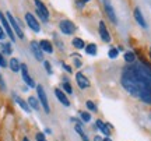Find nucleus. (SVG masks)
I'll return each mask as SVG.
<instances>
[{
    "label": "nucleus",
    "mask_w": 151,
    "mask_h": 141,
    "mask_svg": "<svg viewBox=\"0 0 151 141\" xmlns=\"http://www.w3.org/2000/svg\"><path fill=\"white\" fill-rule=\"evenodd\" d=\"M120 84L126 92L134 98L151 91V64L140 57V60L124 66L120 74Z\"/></svg>",
    "instance_id": "1"
},
{
    "label": "nucleus",
    "mask_w": 151,
    "mask_h": 141,
    "mask_svg": "<svg viewBox=\"0 0 151 141\" xmlns=\"http://www.w3.org/2000/svg\"><path fill=\"white\" fill-rule=\"evenodd\" d=\"M34 6H35V16L41 22L48 24L50 20V11H49L48 6L43 3L42 0H34Z\"/></svg>",
    "instance_id": "2"
},
{
    "label": "nucleus",
    "mask_w": 151,
    "mask_h": 141,
    "mask_svg": "<svg viewBox=\"0 0 151 141\" xmlns=\"http://www.w3.org/2000/svg\"><path fill=\"white\" fill-rule=\"evenodd\" d=\"M4 14H6V17H7L9 22H10V25H11V28H13V31H14L17 38L18 39H25V34H24V29H22L21 24H20V21L17 20L16 17L13 16V13H11V11H6Z\"/></svg>",
    "instance_id": "3"
},
{
    "label": "nucleus",
    "mask_w": 151,
    "mask_h": 141,
    "mask_svg": "<svg viewBox=\"0 0 151 141\" xmlns=\"http://www.w3.org/2000/svg\"><path fill=\"white\" fill-rule=\"evenodd\" d=\"M24 21H25V25H27L34 34H39L41 32V21L37 18L35 14H32L31 11H27L24 14Z\"/></svg>",
    "instance_id": "4"
},
{
    "label": "nucleus",
    "mask_w": 151,
    "mask_h": 141,
    "mask_svg": "<svg viewBox=\"0 0 151 141\" xmlns=\"http://www.w3.org/2000/svg\"><path fill=\"white\" fill-rule=\"evenodd\" d=\"M35 89H37V98H38V101H39V103H41V108L43 109L45 113L49 115L50 113V105H49L48 95L45 92V88H43L41 84H37Z\"/></svg>",
    "instance_id": "5"
},
{
    "label": "nucleus",
    "mask_w": 151,
    "mask_h": 141,
    "mask_svg": "<svg viewBox=\"0 0 151 141\" xmlns=\"http://www.w3.org/2000/svg\"><path fill=\"white\" fill-rule=\"evenodd\" d=\"M58 28H59L60 34H63V35H67V37H71V35H74L76 31H77V27H76V24L71 20H67V18H63V20H60L59 24H58Z\"/></svg>",
    "instance_id": "6"
},
{
    "label": "nucleus",
    "mask_w": 151,
    "mask_h": 141,
    "mask_svg": "<svg viewBox=\"0 0 151 141\" xmlns=\"http://www.w3.org/2000/svg\"><path fill=\"white\" fill-rule=\"evenodd\" d=\"M0 25L3 27L6 35H7V38L10 39V42L14 44V42L17 41V37H16V34H14V31H13V28H11L10 22H9V20H7L6 14L3 13V10H0Z\"/></svg>",
    "instance_id": "7"
},
{
    "label": "nucleus",
    "mask_w": 151,
    "mask_h": 141,
    "mask_svg": "<svg viewBox=\"0 0 151 141\" xmlns=\"http://www.w3.org/2000/svg\"><path fill=\"white\" fill-rule=\"evenodd\" d=\"M102 6H104V13H105V16L108 17V21H111L113 25H116L119 20H118V16H116V11H115L112 3H111V0H102Z\"/></svg>",
    "instance_id": "8"
},
{
    "label": "nucleus",
    "mask_w": 151,
    "mask_h": 141,
    "mask_svg": "<svg viewBox=\"0 0 151 141\" xmlns=\"http://www.w3.org/2000/svg\"><path fill=\"white\" fill-rule=\"evenodd\" d=\"M20 73H21L22 81H24V84H25L28 88H35L37 87V82L34 81V78L31 77L29 71H28V66L25 64V63H21V70H20Z\"/></svg>",
    "instance_id": "9"
},
{
    "label": "nucleus",
    "mask_w": 151,
    "mask_h": 141,
    "mask_svg": "<svg viewBox=\"0 0 151 141\" xmlns=\"http://www.w3.org/2000/svg\"><path fill=\"white\" fill-rule=\"evenodd\" d=\"M29 50H31V53L34 54L35 60H38V62H43V60H45V53L42 52V49L39 48L38 41H31V42H29Z\"/></svg>",
    "instance_id": "10"
},
{
    "label": "nucleus",
    "mask_w": 151,
    "mask_h": 141,
    "mask_svg": "<svg viewBox=\"0 0 151 141\" xmlns=\"http://www.w3.org/2000/svg\"><path fill=\"white\" fill-rule=\"evenodd\" d=\"M74 78H76V82H77V85H78L80 89H87V88H90V85H91L88 77H87L84 73H81V71H77V73H76Z\"/></svg>",
    "instance_id": "11"
},
{
    "label": "nucleus",
    "mask_w": 151,
    "mask_h": 141,
    "mask_svg": "<svg viewBox=\"0 0 151 141\" xmlns=\"http://www.w3.org/2000/svg\"><path fill=\"white\" fill-rule=\"evenodd\" d=\"M98 34H99V37L102 39V42L111 44V39L112 38H111V34H109L108 27H106L105 21H99V24H98Z\"/></svg>",
    "instance_id": "12"
},
{
    "label": "nucleus",
    "mask_w": 151,
    "mask_h": 141,
    "mask_svg": "<svg viewBox=\"0 0 151 141\" xmlns=\"http://www.w3.org/2000/svg\"><path fill=\"white\" fill-rule=\"evenodd\" d=\"M133 17H134V21L137 22L143 29H147V28H148V24H147L146 18H144L143 13H141L140 7H134V10H133Z\"/></svg>",
    "instance_id": "13"
},
{
    "label": "nucleus",
    "mask_w": 151,
    "mask_h": 141,
    "mask_svg": "<svg viewBox=\"0 0 151 141\" xmlns=\"http://www.w3.org/2000/svg\"><path fill=\"white\" fill-rule=\"evenodd\" d=\"M95 129H98L105 137H109L111 136V129H112V126L109 125V123L102 122L101 119H97V122H95Z\"/></svg>",
    "instance_id": "14"
},
{
    "label": "nucleus",
    "mask_w": 151,
    "mask_h": 141,
    "mask_svg": "<svg viewBox=\"0 0 151 141\" xmlns=\"http://www.w3.org/2000/svg\"><path fill=\"white\" fill-rule=\"evenodd\" d=\"M38 44H39V48L42 49L43 53H48V54L53 53L55 45L52 41H49V39H41V41H38Z\"/></svg>",
    "instance_id": "15"
},
{
    "label": "nucleus",
    "mask_w": 151,
    "mask_h": 141,
    "mask_svg": "<svg viewBox=\"0 0 151 141\" xmlns=\"http://www.w3.org/2000/svg\"><path fill=\"white\" fill-rule=\"evenodd\" d=\"M55 97H56V99H58L63 106H66V108H69V106H70V99L67 98V95H66L60 88H55Z\"/></svg>",
    "instance_id": "16"
},
{
    "label": "nucleus",
    "mask_w": 151,
    "mask_h": 141,
    "mask_svg": "<svg viewBox=\"0 0 151 141\" xmlns=\"http://www.w3.org/2000/svg\"><path fill=\"white\" fill-rule=\"evenodd\" d=\"M13 99H14V102H16L25 113H31V108H29V105H28V102L25 99H22L21 97H18L16 92H13Z\"/></svg>",
    "instance_id": "17"
},
{
    "label": "nucleus",
    "mask_w": 151,
    "mask_h": 141,
    "mask_svg": "<svg viewBox=\"0 0 151 141\" xmlns=\"http://www.w3.org/2000/svg\"><path fill=\"white\" fill-rule=\"evenodd\" d=\"M0 52L4 56H11L13 54V42H10V41L0 42Z\"/></svg>",
    "instance_id": "18"
},
{
    "label": "nucleus",
    "mask_w": 151,
    "mask_h": 141,
    "mask_svg": "<svg viewBox=\"0 0 151 141\" xmlns=\"http://www.w3.org/2000/svg\"><path fill=\"white\" fill-rule=\"evenodd\" d=\"M9 69H10L13 73H20L21 70V62L18 57H10L9 60Z\"/></svg>",
    "instance_id": "19"
},
{
    "label": "nucleus",
    "mask_w": 151,
    "mask_h": 141,
    "mask_svg": "<svg viewBox=\"0 0 151 141\" xmlns=\"http://www.w3.org/2000/svg\"><path fill=\"white\" fill-rule=\"evenodd\" d=\"M28 105H29V108H31V110H41V103H39V101H38L37 97H34V95H31V97H28L27 99Z\"/></svg>",
    "instance_id": "20"
},
{
    "label": "nucleus",
    "mask_w": 151,
    "mask_h": 141,
    "mask_svg": "<svg viewBox=\"0 0 151 141\" xmlns=\"http://www.w3.org/2000/svg\"><path fill=\"white\" fill-rule=\"evenodd\" d=\"M123 59L127 64H132V63H134L136 60H137V56H136V53L133 50H126L123 53Z\"/></svg>",
    "instance_id": "21"
},
{
    "label": "nucleus",
    "mask_w": 151,
    "mask_h": 141,
    "mask_svg": "<svg viewBox=\"0 0 151 141\" xmlns=\"http://www.w3.org/2000/svg\"><path fill=\"white\" fill-rule=\"evenodd\" d=\"M84 50H86V54H88V56H95L98 53V46L97 44H87Z\"/></svg>",
    "instance_id": "22"
},
{
    "label": "nucleus",
    "mask_w": 151,
    "mask_h": 141,
    "mask_svg": "<svg viewBox=\"0 0 151 141\" xmlns=\"http://www.w3.org/2000/svg\"><path fill=\"white\" fill-rule=\"evenodd\" d=\"M71 46L76 49H78V50H81V49L86 48V42L81 38H78V37H74V38L71 39Z\"/></svg>",
    "instance_id": "23"
},
{
    "label": "nucleus",
    "mask_w": 151,
    "mask_h": 141,
    "mask_svg": "<svg viewBox=\"0 0 151 141\" xmlns=\"http://www.w3.org/2000/svg\"><path fill=\"white\" fill-rule=\"evenodd\" d=\"M78 116H80V120L84 123V125L91 122V113L87 112V110H80V112H78Z\"/></svg>",
    "instance_id": "24"
},
{
    "label": "nucleus",
    "mask_w": 151,
    "mask_h": 141,
    "mask_svg": "<svg viewBox=\"0 0 151 141\" xmlns=\"http://www.w3.org/2000/svg\"><path fill=\"white\" fill-rule=\"evenodd\" d=\"M62 91L66 94V95H71L73 94V87H71L70 81H62Z\"/></svg>",
    "instance_id": "25"
},
{
    "label": "nucleus",
    "mask_w": 151,
    "mask_h": 141,
    "mask_svg": "<svg viewBox=\"0 0 151 141\" xmlns=\"http://www.w3.org/2000/svg\"><path fill=\"white\" fill-rule=\"evenodd\" d=\"M137 99H140L143 103H147V105H151V91H148V92H144L141 94L140 97L137 98Z\"/></svg>",
    "instance_id": "26"
},
{
    "label": "nucleus",
    "mask_w": 151,
    "mask_h": 141,
    "mask_svg": "<svg viewBox=\"0 0 151 141\" xmlns=\"http://www.w3.org/2000/svg\"><path fill=\"white\" fill-rule=\"evenodd\" d=\"M42 64H43V69H45V71L48 73V76H52V74H53V69H52L50 62H49V60H43Z\"/></svg>",
    "instance_id": "27"
},
{
    "label": "nucleus",
    "mask_w": 151,
    "mask_h": 141,
    "mask_svg": "<svg viewBox=\"0 0 151 141\" xmlns=\"http://www.w3.org/2000/svg\"><path fill=\"white\" fill-rule=\"evenodd\" d=\"M86 108L88 109L90 112H94V113H97V112H98V106L92 102V101H87V102H86Z\"/></svg>",
    "instance_id": "28"
},
{
    "label": "nucleus",
    "mask_w": 151,
    "mask_h": 141,
    "mask_svg": "<svg viewBox=\"0 0 151 141\" xmlns=\"http://www.w3.org/2000/svg\"><path fill=\"white\" fill-rule=\"evenodd\" d=\"M118 56H119V50H118V48H113V46H112V48H111V49H109V52H108V57H109V59H116V57H118Z\"/></svg>",
    "instance_id": "29"
},
{
    "label": "nucleus",
    "mask_w": 151,
    "mask_h": 141,
    "mask_svg": "<svg viewBox=\"0 0 151 141\" xmlns=\"http://www.w3.org/2000/svg\"><path fill=\"white\" fill-rule=\"evenodd\" d=\"M53 41H55V45H56V46H58L60 50H65V45H63V42L60 41L59 37H58L56 34H53Z\"/></svg>",
    "instance_id": "30"
},
{
    "label": "nucleus",
    "mask_w": 151,
    "mask_h": 141,
    "mask_svg": "<svg viewBox=\"0 0 151 141\" xmlns=\"http://www.w3.org/2000/svg\"><path fill=\"white\" fill-rule=\"evenodd\" d=\"M0 67L1 69H6V67H9V62L6 59V56L1 52H0Z\"/></svg>",
    "instance_id": "31"
},
{
    "label": "nucleus",
    "mask_w": 151,
    "mask_h": 141,
    "mask_svg": "<svg viewBox=\"0 0 151 141\" xmlns=\"http://www.w3.org/2000/svg\"><path fill=\"white\" fill-rule=\"evenodd\" d=\"M73 66L76 69H81L83 67V62H81V57H73Z\"/></svg>",
    "instance_id": "32"
},
{
    "label": "nucleus",
    "mask_w": 151,
    "mask_h": 141,
    "mask_svg": "<svg viewBox=\"0 0 151 141\" xmlns=\"http://www.w3.org/2000/svg\"><path fill=\"white\" fill-rule=\"evenodd\" d=\"M35 141H48L46 137H45V133L43 131H38L35 134Z\"/></svg>",
    "instance_id": "33"
},
{
    "label": "nucleus",
    "mask_w": 151,
    "mask_h": 141,
    "mask_svg": "<svg viewBox=\"0 0 151 141\" xmlns=\"http://www.w3.org/2000/svg\"><path fill=\"white\" fill-rule=\"evenodd\" d=\"M74 130L77 131V134H78L80 137L86 136V133H84V130H83V126L81 125H74Z\"/></svg>",
    "instance_id": "34"
},
{
    "label": "nucleus",
    "mask_w": 151,
    "mask_h": 141,
    "mask_svg": "<svg viewBox=\"0 0 151 141\" xmlns=\"http://www.w3.org/2000/svg\"><path fill=\"white\" fill-rule=\"evenodd\" d=\"M6 89H7V85H6L4 78H3V74L0 73V91H3V92H4Z\"/></svg>",
    "instance_id": "35"
},
{
    "label": "nucleus",
    "mask_w": 151,
    "mask_h": 141,
    "mask_svg": "<svg viewBox=\"0 0 151 141\" xmlns=\"http://www.w3.org/2000/svg\"><path fill=\"white\" fill-rule=\"evenodd\" d=\"M62 69H63L66 73H69V74H71V73H73V69H71V66L67 64V63H62Z\"/></svg>",
    "instance_id": "36"
},
{
    "label": "nucleus",
    "mask_w": 151,
    "mask_h": 141,
    "mask_svg": "<svg viewBox=\"0 0 151 141\" xmlns=\"http://www.w3.org/2000/svg\"><path fill=\"white\" fill-rule=\"evenodd\" d=\"M74 3H76V7H77L78 10H83V9L86 7V3H83L81 0H76Z\"/></svg>",
    "instance_id": "37"
},
{
    "label": "nucleus",
    "mask_w": 151,
    "mask_h": 141,
    "mask_svg": "<svg viewBox=\"0 0 151 141\" xmlns=\"http://www.w3.org/2000/svg\"><path fill=\"white\" fill-rule=\"evenodd\" d=\"M6 38H7V35H6V32H4V29H3V27L0 25V42H3Z\"/></svg>",
    "instance_id": "38"
},
{
    "label": "nucleus",
    "mask_w": 151,
    "mask_h": 141,
    "mask_svg": "<svg viewBox=\"0 0 151 141\" xmlns=\"http://www.w3.org/2000/svg\"><path fill=\"white\" fill-rule=\"evenodd\" d=\"M43 133H45V134H52V130H50L49 127H46V129L43 130Z\"/></svg>",
    "instance_id": "39"
},
{
    "label": "nucleus",
    "mask_w": 151,
    "mask_h": 141,
    "mask_svg": "<svg viewBox=\"0 0 151 141\" xmlns=\"http://www.w3.org/2000/svg\"><path fill=\"white\" fill-rule=\"evenodd\" d=\"M94 141H104V138L101 136H95L94 137Z\"/></svg>",
    "instance_id": "40"
},
{
    "label": "nucleus",
    "mask_w": 151,
    "mask_h": 141,
    "mask_svg": "<svg viewBox=\"0 0 151 141\" xmlns=\"http://www.w3.org/2000/svg\"><path fill=\"white\" fill-rule=\"evenodd\" d=\"M118 50H119V52H123V50H124L123 46H122V45H119V46H118Z\"/></svg>",
    "instance_id": "41"
},
{
    "label": "nucleus",
    "mask_w": 151,
    "mask_h": 141,
    "mask_svg": "<svg viewBox=\"0 0 151 141\" xmlns=\"http://www.w3.org/2000/svg\"><path fill=\"white\" fill-rule=\"evenodd\" d=\"M81 138H83V141H90V138H88V137H87V136H84V137H81Z\"/></svg>",
    "instance_id": "42"
},
{
    "label": "nucleus",
    "mask_w": 151,
    "mask_h": 141,
    "mask_svg": "<svg viewBox=\"0 0 151 141\" xmlns=\"http://www.w3.org/2000/svg\"><path fill=\"white\" fill-rule=\"evenodd\" d=\"M22 91H24V92H27V91H28V87H27V85H24V87H22Z\"/></svg>",
    "instance_id": "43"
},
{
    "label": "nucleus",
    "mask_w": 151,
    "mask_h": 141,
    "mask_svg": "<svg viewBox=\"0 0 151 141\" xmlns=\"http://www.w3.org/2000/svg\"><path fill=\"white\" fill-rule=\"evenodd\" d=\"M22 141H31V140H29L28 137H22Z\"/></svg>",
    "instance_id": "44"
},
{
    "label": "nucleus",
    "mask_w": 151,
    "mask_h": 141,
    "mask_svg": "<svg viewBox=\"0 0 151 141\" xmlns=\"http://www.w3.org/2000/svg\"><path fill=\"white\" fill-rule=\"evenodd\" d=\"M104 141H112V140H111L109 137H105V138H104Z\"/></svg>",
    "instance_id": "45"
},
{
    "label": "nucleus",
    "mask_w": 151,
    "mask_h": 141,
    "mask_svg": "<svg viewBox=\"0 0 151 141\" xmlns=\"http://www.w3.org/2000/svg\"><path fill=\"white\" fill-rule=\"evenodd\" d=\"M81 1H83V3H86V4H87V3H88L90 0H81Z\"/></svg>",
    "instance_id": "46"
},
{
    "label": "nucleus",
    "mask_w": 151,
    "mask_h": 141,
    "mask_svg": "<svg viewBox=\"0 0 151 141\" xmlns=\"http://www.w3.org/2000/svg\"><path fill=\"white\" fill-rule=\"evenodd\" d=\"M148 54H150V59H151V49H150V52H148Z\"/></svg>",
    "instance_id": "47"
},
{
    "label": "nucleus",
    "mask_w": 151,
    "mask_h": 141,
    "mask_svg": "<svg viewBox=\"0 0 151 141\" xmlns=\"http://www.w3.org/2000/svg\"><path fill=\"white\" fill-rule=\"evenodd\" d=\"M150 117H151V115H150Z\"/></svg>",
    "instance_id": "48"
}]
</instances>
